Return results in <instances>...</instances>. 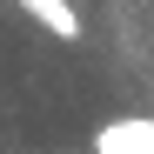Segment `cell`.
<instances>
[{"instance_id":"obj_1","label":"cell","mask_w":154,"mask_h":154,"mask_svg":"<svg viewBox=\"0 0 154 154\" xmlns=\"http://www.w3.org/2000/svg\"><path fill=\"white\" fill-rule=\"evenodd\" d=\"M94 154H154V114H121L94 127Z\"/></svg>"},{"instance_id":"obj_2","label":"cell","mask_w":154,"mask_h":154,"mask_svg":"<svg viewBox=\"0 0 154 154\" xmlns=\"http://www.w3.org/2000/svg\"><path fill=\"white\" fill-rule=\"evenodd\" d=\"M20 14L47 27L54 40H81V14H74V0H20Z\"/></svg>"}]
</instances>
